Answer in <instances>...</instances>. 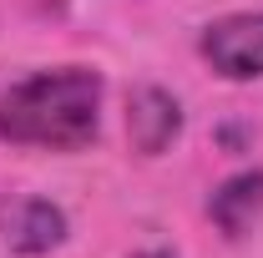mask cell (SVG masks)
<instances>
[{"mask_svg":"<svg viewBox=\"0 0 263 258\" xmlns=\"http://www.w3.org/2000/svg\"><path fill=\"white\" fill-rule=\"evenodd\" d=\"M97 66H41L0 91V142L21 152H81L101 132Z\"/></svg>","mask_w":263,"mask_h":258,"instance_id":"obj_1","label":"cell"},{"mask_svg":"<svg viewBox=\"0 0 263 258\" xmlns=\"http://www.w3.org/2000/svg\"><path fill=\"white\" fill-rule=\"evenodd\" d=\"M208 218L223 228L228 238L253 233V223L263 218V167H253V172H233L228 182L208 197Z\"/></svg>","mask_w":263,"mask_h":258,"instance_id":"obj_5","label":"cell"},{"mask_svg":"<svg viewBox=\"0 0 263 258\" xmlns=\"http://www.w3.org/2000/svg\"><path fill=\"white\" fill-rule=\"evenodd\" d=\"M197 56L223 81H263V10H233L208 21L197 35Z\"/></svg>","mask_w":263,"mask_h":258,"instance_id":"obj_2","label":"cell"},{"mask_svg":"<svg viewBox=\"0 0 263 258\" xmlns=\"http://www.w3.org/2000/svg\"><path fill=\"white\" fill-rule=\"evenodd\" d=\"M127 137L142 157H162L182 137V101L167 86H137L127 97Z\"/></svg>","mask_w":263,"mask_h":258,"instance_id":"obj_4","label":"cell"},{"mask_svg":"<svg viewBox=\"0 0 263 258\" xmlns=\"http://www.w3.org/2000/svg\"><path fill=\"white\" fill-rule=\"evenodd\" d=\"M0 238L10 253H51L66 243V213L51 197H10L0 208Z\"/></svg>","mask_w":263,"mask_h":258,"instance_id":"obj_3","label":"cell"}]
</instances>
